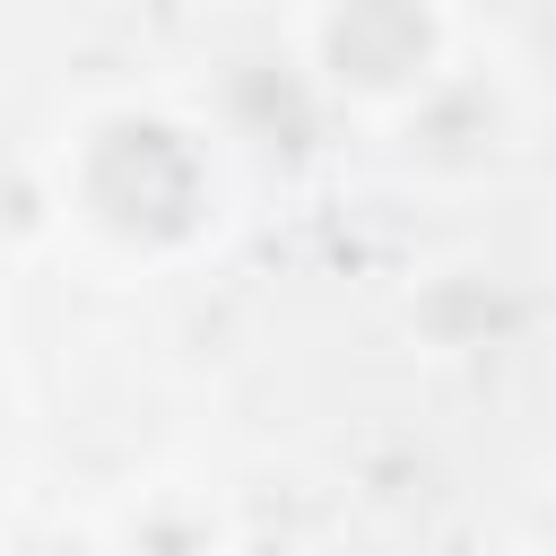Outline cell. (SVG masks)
<instances>
[{
  "label": "cell",
  "mask_w": 556,
  "mask_h": 556,
  "mask_svg": "<svg viewBox=\"0 0 556 556\" xmlns=\"http://www.w3.org/2000/svg\"><path fill=\"white\" fill-rule=\"evenodd\" d=\"M70 243L122 278H174L235 226V139L208 104L174 87H113L61 122L43 148Z\"/></svg>",
  "instance_id": "cell-1"
},
{
  "label": "cell",
  "mask_w": 556,
  "mask_h": 556,
  "mask_svg": "<svg viewBox=\"0 0 556 556\" xmlns=\"http://www.w3.org/2000/svg\"><path fill=\"white\" fill-rule=\"evenodd\" d=\"M287 43L339 122H400L426 87L469 61L460 0H304Z\"/></svg>",
  "instance_id": "cell-2"
},
{
  "label": "cell",
  "mask_w": 556,
  "mask_h": 556,
  "mask_svg": "<svg viewBox=\"0 0 556 556\" xmlns=\"http://www.w3.org/2000/svg\"><path fill=\"white\" fill-rule=\"evenodd\" d=\"M530 130V96L495 61H460L443 87H426L400 122H382V156L417 191H486Z\"/></svg>",
  "instance_id": "cell-3"
},
{
  "label": "cell",
  "mask_w": 556,
  "mask_h": 556,
  "mask_svg": "<svg viewBox=\"0 0 556 556\" xmlns=\"http://www.w3.org/2000/svg\"><path fill=\"white\" fill-rule=\"evenodd\" d=\"M104 556H235V530L208 495L191 486H148L113 513L104 530Z\"/></svg>",
  "instance_id": "cell-4"
},
{
  "label": "cell",
  "mask_w": 556,
  "mask_h": 556,
  "mask_svg": "<svg viewBox=\"0 0 556 556\" xmlns=\"http://www.w3.org/2000/svg\"><path fill=\"white\" fill-rule=\"evenodd\" d=\"M539 35H547V52H556V0H547V17H539Z\"/></svg>",
  "instance_id": "cell-5"
}]
</instances>
